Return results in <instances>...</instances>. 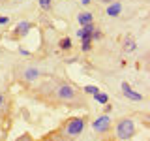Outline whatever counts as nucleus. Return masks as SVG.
I'll list each match as a JSON object with an SVG mask.
<instances>
[{"mask_svg": "<svg viewBox=\"0 0 150 141\" xmlns=\"http://www.w3.org/2000/svg\"><path fill=\"white\" fill-rule=\"evenodd\" d=\"M137 134V124L131 117H122L115 124V135L118 141H128Z\"/></svg>", "mask_w": 150, "mask_h": 141, "instance_id": "f257e3e1", "label": "nucleus"}, {"mask_svg": "<svg viewBox=\"0 0 150 141\" xmlns=\"http://www.w3.org/2000/svg\"><path fill=\"white\" fill-rule=\"evenodd\" d=\"M84 128H86V119L84 117H71L64 124V134L66 137H77L84 132Z\"/></svg>", "mask_w": 150, "mask_h": 141, "instance_id": "f03ea898", "label": "nucleus"}, {"mask_svg": "<svg viewBox=\"0 0 150 141\" xmlns=\"http://www.w3.org/2000/svg\"><path fill=\"white\" fill-rule=\"evenodd\" d=\"M112 128V119L107 113H103V115H100L96 120L92 122V130L96 132V134H109Z\"/></svg>", "mask_w": 150, "mask_h": 141, "instance_id": "7ed1b4c3", "label": "nucleus"}, {"mask_svg": "<svg viewBox=\"0 0 150 141\" xmlns=\"http://www.w3.org/2000/svg\"><path fill=\"white\" fill-rule=\"evenodd\" d=\"M56 96H58V100L71 103V102L77 100V90H75V87H71L69 83H62L56 88Z\"/></svg>", "mask_w": 150, "mask_h": 141, "instance_id": "20e7f679", "label": "nucleus"}, {"mask_svg": "<svg viewBox=\"0 0 150 141\" xmlns=\"http://www.w3.org/2000/svg\"><path fill=\"white\" fill-rule=\"evenodd\" d=\"M120 90H122V94H124L128 100H131V102H141V100H143V94L137 92V90H133V88L129 87V83H126V81L120 83Z\"/></svg>", "mask_w": 150, "mask_h": 141, "instance_id": "39448f33", "label": "nucleus"}, {"mask_svg": "<svg viewBox=\"0 0 150 141\" xmlns=\"http://www.w3.org/2000/svg\"><path fill=\"white\" fill-rule=\"evenodd\" d=\"M23 79H25L26 83H34L40 79V70L36 68V66H28V68L23 70Z\"/></svg>", "mask_w": 150, "mask_h": 141, "instance_id": "423d86ee", "label": "nucleus"}, {"mask_svg": "<svg viewBox=\"0 0 150 141\" xmlns=\"http://www.w3.org/2000/svg\"><path fill=\"white\" fill-rule=\"evenodd\" d=\"M137 49V41H135L133 36H126L124 40H122V51L124 53H133V51Z\"/></svg>", "mask_w": 150, "mask_h": 141, "instance_id": "0eeeda50", "label": "nucleus"}, {"mask_svg": "<svg viewBox=\"0 0 150 141\" xmlns=\"http://www.w3.org/2000/svg\"><path fill=\"white\" fill-rule=\"evenodd\" d=\"M107 15L109 17H118L120 13H122V2H118V0H115V2H111V4H107Z\"/></svg>", "mask_w": 150, "mask_h": 141, "instance_id": "6e6552de", "label": "nucleus"}, {"mask_svg": "<svg viewBox=\"0 0 150 141\" xmlns=\"http://www.w3.org/2000/svg\"><path fill=\"white\" fill-rule=\"evenodd\" d=\"M77 23H79V26H84V25H90V23H94L92 11H81V13H77Z\"/></svg>", "mask_w": 150, "mask_h": 141, "instance_id": "1a4fd4ad", "label": "nucleus"}, {"mask_svg": "<svg viewBox=\"0 0 150 141\" xmlns=\"http://www.w3.org/2000/svg\"><path fill=\"white\" fill-rule=\"evenodd\" d=\"M30 30H32V25L28 21H23V23H19V25L15 26V36L17 38H23V36H26Z\"/></svg>", "mask_w": 150, "mask_h": 141, "instance_id": "9d476101", "label": "nucleus"}, {"mask_svg": "<svg viewBox=\"0 0 150 141\" xmlns=\"http://www.w3.org/2000/svg\"><path fill=\"white\" fill-rule=\"evenodd\" d=\"M58 47L62 51H69L73 47V41H71V38H62V40L58 41Z\"/></svg>", "mask_w": 150, "mask_h": 141, "instance_id": "9b49d317", "label": "nucleus"}, {"mask_svg": "<svg viewBox=\"0 0 150 141\" xmlns=\"http://www.w3.org/2000/svg\"><path fill=\"white\" fill-rule=\"evenodd\" d=\"M92 43H94V41L90 40V38L81 40V51H83V53H90V51H92Z\"/></svg>", "mask_w": 150, "mask_h": 141, "instance_id": "f8f14e48", "label": "nucleus"}, {"mask_svg": "<svg viewBox=\"0 0 150 141\" xmlns=\"http://www.w3.org/2000/svg\"><path fill=\"white\" fill-rule=\"evenodd\" d=\"M83 92H84V94H88V96H96V94L100 92V88H98L96 85H86V87L83 88Z\"/></svg>", "mask_w": 150, "mask_h": 141, "instance_id": "ddd939ff", "label": "nucleus"}, {"mask_svg": "<svg viewBox=\"0 0 150 141\" xmlns=\"http://www.w3.org/2000/svg\"><path fill=\"white\" fill-rule=\"evenodd\" d=\"M94 100H96L98 103H101V105H103V103H107V102H109V96H107L105 92H101V90H100V92L96 94V96H94Z\"/></svg>", "mask_w": 150, "mask_h": 141, "instance_id": "4468645a", "label": "nucleus"}, {"mask_svg": "<svg viewBox=\"0 0 150 141\" xmlns=\"http://www.w3.org/2000/svg\"><path fill=\"white\" fill-rule=\"evenodd\" d=\"M103 38V32L100 30V28H94V32H92V41H100Z\"/></svg>", "mask_w": 150, "mask_h": 141, "instance_id": "2eb2a0df", "label": "nucleus"}, {"mask_svg": "<svg viewBox=\"0 0 150 141\" xmlns=\"http://www.w3.org/2000/svg\"><path fill=\"white\" fill-rule=\"evenodd\" d=\"M40 8L41 9H51L53 8V0H40Z\"/></svg>", "mask_w": 150, "mask_h": 141, "instance_id": "dca6fc26", "label": "nucleus"}, {"mask_svg": "<svg viewBox=\"0 0 150 141\" xmlns=\"http://www.w3.org/2000/svg\"><path fill=\"white\" fill-rule=\"evenodd\" d=\"M111 111H112V105H111V103H109V102L103 103V113H107V115H109Z\"/></svg>", "mask_w": 150, "mask_h": 141, "instance_id": "f3484780", "label": "nucleus"}, {"mask_svg": "<svg viewBox=\"0 0 150 141\" xmlns=\"http://www.w3.org/2000/svg\"><path fill=\"white\" fill-rule=\"evenodd\" d=\"M9 23V17H6V15H0V25H8Z\"/></svg>", "mask_w": 150, "mask_h": 141, "instance_id": "a211bd4d", "label": "nucleus"}, {"mask_svg": "<svg viewBox=\"0 0 150 141\" xmlns=\"http://www.w3.org/2000/svg\"><path fill=\"white\" fill-rule=\"evenodd\" d=\"M81 4H83V6H90L92 0H81Z\"/></svg>", "mask_w": 150, "mask_h": 141, "instance_id": "6ab92c4d", "label": "nucleus"}, {"mask_svg": "<svg viewBox=\"0 0 150 141\" xmlns=\"http://www.w3.org/2000/svg\"><path fill=\"white\" fill-rule=\"evenodd\" d=\"M98 2H101V4H105V6H107V4H111V2H115V0H98Z\"/></svg>", "mask_w": 150, "mask_h": 141, "instance_id": "aec40b11", "label": "nucleus"}, {"mask_svg": "<svg viewBox=\"0 0 150 141\" xmlns=\"http://www.w3.org/2000/svg\"><path fill=\"white\" fill-rule=\"evenodd\" d=\"M2 105H4V94L0 92V107H2Z\"/></svg>", "mask_w": 150, "mask_h": 141, "instance_id": "412c9836", "label": "nucleus"}, {"mask_svg": "<svg viewBox=\"0 0 150 141\" xmlns=\"http://www.w3.org/2000/svg\"><path fill=\"white\" fill-rule=\"evenodd\" d=\"M11 2H17L19 4V2H25V0H11Z\"/></svg>", "mask_w": 150, "mask_h": 141, "instance_id": "4be33fe9", "label": "nucleus"}]
</instances>
